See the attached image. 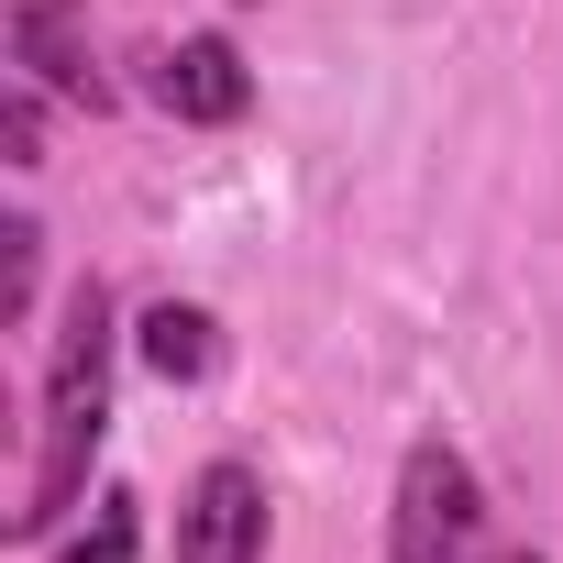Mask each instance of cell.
Masks as SVG:
<instances>
[{
  "label": "cell",
  "mask_w": 563,
  "mask_h": 563,
  "mask_svg": "<svg viewBox=\"0 0 563 563\" xmlns=\"http://www.w3.org/2000/svg\"><path fill=\"white\" fill-rule=\"evenodd\" d=\"M177 563H265V475L254 464H199L177 497Z\"/></svg>",
  "instance_id": "cell-3"
},
{
  "label": "cell",
  "mask_w": 563,
  "mask_h": 563,
  "mask_svg": "<svg viewBox=\"0 0 563 563\" xmlns=\"http://www.w3.org/2000/svg\"><path fill=\"white\" fill-rule=\"evenodd\" d=\"M133 354H144L166 387H199V376L221 365V321H210L199 299H155V310H144V332H133Z\"/></svg>",
  "instance_id": "cell-6"
},
{
  "label": "cell",
  "mask_w": 563,
  "mask_h": 563,
  "mask_svg": "<svg viewBox=\"0 0 563 563\" xmlns=\"http://www.w3.org/2000/svg\"><path fill=\"white\" fill-rule=\"evenodd\" d=\"M133 552H144V519H133V497H122V486H100V497H89V519L56 541V563H133Z\"/></svg>",
  "instance_id": "cell-7"
},
{
  "label": "cell",
  "mask_w": 563,
  "mask_h": 563,
  "mask_svg": "<svg viewBox=\"0 0 563 563\" xmlns=\"http://www.w3.org/2000/svg\"><path fill=\"white\" fill-rule=\"evenodd\" d=\"M0 144H12V166H45V89L12 78V100H0Z\"/></svg>",
  "instance_id": "cell-9"
},
{
  "label": "cell",
  "mask_w": 563,
  "mask_h": 563,
  "mask_svg": "<svg viewBox=\"0 0 563 563\" xmlns=\"http://www.w3.org/2000/svg\"><path fill=\"white\" fill-rule=\"evenodd\" d=\"M144 89H155L177 122H199V133H221V122H243V111H254V67H243L221 34H177V45H155Z\"/></svg>",
  "instance_id": "cell-5"
},
{
  "label": "cell",
  "mask_w": 563,
  "mask_h": 563,
  "mask_svg": "<svg viewBox=\"0 0 563 563\" xmlns=\"http://www.w3.org/2000/svg\"><path fill=\"white\" fill-rule=\"evenodd\" d=\"M111 365H122V310L100 276H78L56 310V343H45V387H34V464H23V508H12L23 541H56L89 508V464L111 442Z\"/></svg>",
  "instance_id": "cell-1"
},
{
  "label": "cell",
  "mask_w": 563,
  "mask_h": 563,
  "mask_svg": "<svg viewBox=\"0 0 563 563\" xmlns=\"http://www.w3.org/2000/svg\"><path fill=\"white\" fill-rule=\"evenodd\" d=\"M387 563H486V486L464 464V442L420 431L398 453V497H387Z\"/></svg>",
  "instance_id": "cell-2"
},
{
  "label": "cell",
  "mask_w": 563,
  "mask_h": 563,
  "mask_svg": "<svg viewBox=\"0 0 563 563\" xmlns=\"http://www.w3.org/2000/svg\"><path fill=\"white\" fill-rule=\"evenodd\" d=\"M486 563H541V552H486Z\"/></svg>",
  "instance_id": "cell-10"
},
{
  "label": "cell",
  "mask_w": 563,
  "mask_h": 563,
  "mask_svg": "<svg viewBox=\"0 0 563 563\" xmlns=\"http://www.w3.org/2000/svg\"><path fill=\"white\" fill-rule=\"evenodd\" d=\"M12 78H34L45 100L111 111V78L89 56V0H12Z\"/></svg>",
  "instance_id": "cell-4"
},
{
  "label": "cell",
  "mask_w": 563,
  "mask_h": 563,
  "mask_svg": "<svg viewBox=\"0 0 563 563\" xmlns=\"http://www.w3.org/2000/svg\"><path fill=\"white\" fill-rule=\"evenodd\" d=\"M34 288H45V232H34V210H12L0 221V321H34Z\"/></svg>",
  "instance_id": "cell-8"
}]
</instances>
